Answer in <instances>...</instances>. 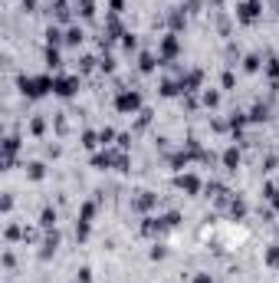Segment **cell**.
Instances as JSON below:
<instances>
[{
	"instance_id": "6da1fadb",
	"label": "cell",
	"mask_w": 279,
	"mask_h": 283,
	"mask_svg": "<svg viewBox=\"0 0 279 283\" xmlns=\"http://www.w3.org/2000/svg\"><path fill=\"white\" fill-rule=\"evenodd\" d=\"M53 79H56V76H20V79H17V86H20L23 96L40 99L43 92H50V89H53Z\"/></svg>"
},
{
	"instance_id": "7a4b0ae2",
	"label": "cell",
	"mask_w": 279,
	"mask_h": 283,
	"mask_svg": "<svg viewBox=\"0 0 279 283\" xmlns=\"http://www.w3.org/2000/svg\"><path fill=\"white\" fill-rule=\"evenodd\" d=\"M138 106H141V96H138V92H131V89H122V92L115 96V109L118 112H135Z\"/></svg>"
},
{
	"instance_id": "3957f363",
	"label": "cell",
	"mask_w": 279,
	"mask_h": 283,
	"mask_svg": "<svg viewBox=\"0 0 279 283\" xmlns=\"http://www.w3.org/2000/svg\"><path fill=\"white\" fill-rule=\"evenodd\" d=\"M92 218H96V201H86V204H82V211H79V227H76V234H79V237H86V234H89Z\"/></svg>"
},
{
	"instance_id": "277c9868",
	"label": "cell",
	"mask_w": 279,
	"mask_h": 283,
	"mask_svg": "<svg viewBox=\"0 0 279 283\" xmlns=\"http://www.w3.org/2000/svg\"><path fill=\"white\" fill-rule=\"evenodd\" d=\"M76 89H79V79L76 76H56L53 79V92L56 96H73Z\"/></svg>"
},
{
	"instance_id": "5b68a950",
	"label": "cell",
	"mask_w": 279,
	"mask_h": 283,
	"mask_svg": "<svg viewBox=\"0 0 279 283\" xmlns=\"http://www.w3.org/2000/svg\"><path fill=\"white\" fill-rule=\"evenodd\" d=\"M236 17H240V23H253L259 17V0H243L236 7Z\"/></svg>"
},
{
	"instance_id": "8992f818",
	"label": "cell",
	"mask_w": 279,
	"mask_h": 283,
	"mask_svg": "<svg viewBox=\"0 0 279 283\" xmlns=\"http://www.w3.org/2000/svg\"><path fill=\"white\" fill-rule=\"evenodd\" d=\"M174 185L181 188V191H187V195H197V191H201V178H197V174H178Z\"/></svg>"
},
{
	"instance_id": "52a82bcc",
	"label": "cell",
	"mask_w": 279,
	"mask_h": 283,
	"mask_svg": "<svg viewBox=\"0 0 279 283\" xmlns=\"http://www.w3.org/2000/svg\"><path fill=\"white\" fill-rule=\"evenodd\" d=\"M17 148H20V139H17V135H7V139H3V165H7V168L13 165Z\"/></svg>"
},
{
	"instance_id": "ba28073f",
	"label": "cell",
	"mask_w": 279,
	"mask_h": 283,
	"mask_svg": "<svg viewBox=\"0 0 279 283\" xmlns=\"http://www.w3.org/2000/svg\"><path fill=\"white\" fill-rule=\"evenodd\" d=\"M56 247H59V234H56V230H50V234H46V240H43V251H40V257L46 260V257H50Z\"/></svg>"
},
{
	"instance_id": "9c48e42d",
	"label": "cell",
	"mask_w": 279,
	"mask_h": 283,
	"mask_svg": "<svg viewBox=\"0 0 279 283\" xmlns=\"http://www.w3.org/2000/svg\"><path fill=\"white\" fill-rule=\"evenodd\" d=\"M161 56L164 59H171V56H178V36H164V43H161Z\"/></svg>"
},
{
	"instance_id": "30bf717a",
	"label": "cell",
	"mask_w": 279,
	"mask_h": 283,
	"mask_svg": "<svg viewBox=\"0 0 279 283\" xmlns=\"http://www.w3.org/2000/svg\"><path fill=\"white\" fill-rule=\"evenodd\" d=\"M40 227H43V230L56 227V207H43V214H40Z\"/></svg>"
},
{
	"instance_id": "8fae6325",
	"label": "cell",
	"mask_w": 279,
	"mask_h": 283,
	"mask_svg": "<svg viewBox=\"0 0 279 283\" xmlns=\"http://www.w3.org/2000/svg\"><path fill=\"white\" fill-rule=\"evenodd\" d=\"M154 201H158V198L151 195V191H141V195L135 198V207H138V211H145V207H151V204H154Z\"/></svg>"
},
{
	"instance_id": "7c38bea8",
	"label": "cell",
	"mask_w": 279,
	"mask_h": 283,
	"mask_svg": "<svg viewBox=\"0 0 279 283\" xmlns=\"http://www.w3.org/2000/svg\"><path fill=\"white\" fill-rule=\"evenodd\" d=\"M224 165L230 168V171H236V165H240V152H236V148H227V152H224Z\"/></svg>"
},
{
	"instance_id": "4fadbf2b",
	"label": "cell",
	"mask_w": 279,
	"mask_h": 283,
	"mask_svg": "<svg viewBox=\"0 0 279 283\" xmlns=\"http://www.w3.org/2000/svg\"><path fill=\"white\" fill-rule=\"evenodd\" d=\"M66 43L79 46V43H82V30H79V27H69V30H66Z\"/></svg>"
},
{
	"instance_id": "5bb4252c",
	"label": "cell",
	"mask_w": 279,
	"mask_h": 283,
	"mask_svg": "<svg viewBox=\"0 0 279 283\" xmlns=\"http://www.w3.org/2000/svg\"><path fill=\"white\" fill-rule=\"evenodd\" d=\"M26 174H30L33 181H40V178L46 174V165H43V162H33V165H30V171H26Z\"/></svg>"
},
{
	"instance_id": "9a60e30c",
	"label": "cell",
	"mask_w": 279,
	"mask_h": 283,
	"mask_svg": "<svg viewBox=\"0 0 279 283\" xmlns=\"http://www.w3.org/2000/svg\"><path fill=\"white\" fill-rule=\"evenodd\" d=\"M59 40H63V33H59V27H50V30H46V43H50V46H56Z\"/></svg>"
},
{
	"instance_id": "2e32d148",
	"label": "cell",
	"mask_w": 279,
	"mask_h": 283,
	"mask_svg": "<svg viewBox=\"0 0 279 283\" xmlns=\"http://www.w3.org/2000/svg\"><path fill=\"white\" fill-rule=\"evenodd\" d=\"M266 198H269V204L279 211V188L276 185H266Z\"/></svg>"
},
{
	"instance_id": "e0dca14e",
	"label": "cell",
	"mask_w": 279,
	"mask_h": 283,
	"mask_svg": "<svg viewBox=\"0 0 279 283\" xmlns=\"http://www.w3.org/2000/svg\"><path fill=\"white\" fill-rule=\"evenodd\" d=\"M230 214H233V218H243V214H247V204H243V201H230Z\"/></svg>"
},
{
	"instance_id": "ac0fdd59",
	"label": "cell",
	"mask_w": 279,
	"mask_h": 283,
	"mask_svg": "<svg viewBox=\"0 0 279 283\" xmlns=\"http://www.w3.org/2000/svg\"><path fill=\"white\" fill-rule=\"evenodd\" d=\"M266 263H273V267H279V244H273L266 251Z\"/></svg>"
},
{
	"instance_id": "d6986e66",
	"label": "cell",
	"mask_w": 279,
	"mask_h": 283,
	"mask_svg": "<svg viewBox=\"0 0 279 283\" xmlns=\"http://www.w3.org/2000/svg\"><path fill=\"white\" fill-rule=\"evenodd\" d=\"M46 63L53 66V69H56L59 63H63V59H59V50H53V46H50V50H46Z\"/></svg>"
},
{
	"instance_id": "ffe728a7",
	"label": "cell",
	"mask_w": 279,
	"mask_h": 283,
	"mask_svg": "<svg viewBox=\"0 0 279 283\" xmlns=\"http://www.w3.org/2000/svg\"><path fill=\"white\" fill-rule=\"evenodd\" d=\"M151 69H154V56L145 53V56H141V73H151Z\"/></svg>"
},
{
	"instance_id": "44dd1931",
	"label": "cell",
	"mask_w": 279,
	"mask_h": 283,
	"mask_svg": "<svg viewBox=\"0 0 279 283\" xmlns=\"http://www.w3.org/2000/svg\"><path fill=\"white\" fill-rule=\"evenodd\" d=\"M82 145H86V148H96V145H99V135H96V132H86V135H82Z\"/></svg>"
},
{
	"instance_id": "7402d4cb",
	"label": "cell",
	"mask_w": 279,
	"mask_h": 283,
	"mask_svg": "<svg viewBox=\"0 0 279 283\" xmlns=\"http://www.w3.org/2000/svg\"><path fill=\"white\" fill-rule=\"evenodd\" d=\"M43 129H46L43 119H33V122H30V132H33V135H43Z\"/></svg>"
},
{
	"instance_id": "603a6c76",
	"label": "cell",
	"mask_w": 279,
	"mask_h": 283,
	"mask_svg": "<svg viewBox=\"0 0 279 283\" xmlns=\"http://www.w3.org/2000/svg\"><path fill=\"white\" fill-rule=\"evenodd\" d=\"M17 237H23V227L10 224V227H7V240H17Z\"/></svg>"
},
{
	"instance_id": "cb8c5ba5",
	"label": "cell",
	"mask_w": 279,
	"mask_h": 283,
	"mask_svg": "<svg viewBox=\"0 0 279 283\" xmlns=\"http://www.w3.org/2000/svg\"><path fill=\"white\" fill-rule=\"evenodd\" d=\"M112 139H115V132H112V129H102V132H99V142H102V145H108Z\"/></svg>"
},
{
	"instance_id": "d4e9b609",
	"label": "cell",
	"mask_w": 279,
	"mask_h": 283,
	"mask_svg": "<svg viewBox=\"0 0 279 283\" xmlns=\"http://www.w3.org/2000/svg\"><path fill=\"white\" fill-rule=\"evenodd\" d=\"M243 66H247L250 73H256V69H259V56H247V63H243Z\"/></svg>"
},
{
	"instance_id": "484cf974",
	"label": "cell",
	"mask_w": 279,
	"mask_h": 283,
	"mask_svg": "<svg viewBox=\"0 0 279 283\" xmlns=\"http://www.w3.org/2000/svg\"><path fill=\"white\" fill-rule=\"evenodd\" d=\"M250 119H253V122L266 119V106H256V109H253V115H250Z\"/></svg>"
},
{
	"instance_id": "4316f807",
	"label": "cell",
	"mask_w": 279,
	"mask_h": 283,
	"mask_svg": "<svg viewBox=\"0 0 279 283\" xmlns=\"http://www.w3.org/2000/svg\"><path fill=\"white\" fill-rule=\"evenodd\" d=\"M204 102H207V106H217V102H220V96H217V92H210V89H207V92H204Z\"/></svg>"
},
{
	"instance_id": "83f0119b",
	"label": "cell",
	"mask_w": 279,
	"mask_h": 283,
	"mask_svg": "<svg viewBox=\"0 0 279 283\" xmlns=\"http://www.w3.org/2000/svg\"><path fill=\"white\" fill-rule=\"evenodd\" d=\"M96 7H92V0H82V17H92Z\"/></svg>"
},
{
	"instance_id": "f1b7e54d",
	"label": "cell",
	"mask_w": 279,
	"mask_h": 283,
	"mask_svg": "<svg viewBox=\"0 0 279 283\" xmlns=\"http://www.w3.org/2000/svg\"><path fill=\"white\" fill-rule=\"evenodd\" d=\"M266 69H269V76L276 79V76H279V59H269V66H266Z\"/></svg>"
},
{
	"instance_id": "f546056e",
	"label": "cell",
	"mask_w": 279,
	"mask_h": 283,
	"mask_svg": "<svg viewBox=\"0 0 279 283\" xmlns=\"http://www.w3.org/2000/svg\"><path fill=\"white\" fill-rule=\"evenodd\" d=\"M79 280L89 283V280H92V270H89V267H82V270H79Z\"/></svg>"
},
{
	"instance_id": "4dcf8cb0",
	"label": "cell",
	"mask_w": 279,
	"mask_h": 283,
	"mask_svg": "<svg viewBox=\"0 0 279 283\" xmlns=\"http://www.w3.org/2000/svg\"><path fill=\"white\" fill-rule=\"evenodd\" d=\"M122 43H125V46L131 50V46H135V36H131V33H122Z\"/></svg>"
},
{
	"instance_id": "1f68e13d",
	"label": "cell",
	"mask_w": 279,
	"mask_h": 283,
	"mask_svg": "<svg viewBox=\"0 0 279 283\" xmlns=\"http://www.w3.org/2000/svg\"><path fill=\"white\" fill-rule=\"evenodd\" d=\"M194 283H210V273H197V277H194Z\"/></svg>"
},
{
	"instance_id": "d6a6232c",
	"label": "cell",
	"mask_w": 279,
	"mask_h": 283,
	"mask_svg": "<svg viewBox=\"0 0 279 283\" xmlns=\"http://www.w3.org/2000/svg\"><path fill=\"white\" fill-rule=\"evenodd\" d=\"M122 7H125V0H112V10H115V13L122 10Z\"/></svg>"
},
{
	"instance_id": "836d02e7",
	"label": "cell",
	"mask_w": 279,
	"mask_h": 283,
	"mask_svg": "<svg viewBox=\"0 0 279 283\" xmlns=\"http://www.w3.org/2000/svg\"><path fill=\"white\" fill-rule=\"evenodd\" d=\"M23 7H30V10H33V7H36V0H23Z\"/></svg>"
}]
</instances>
